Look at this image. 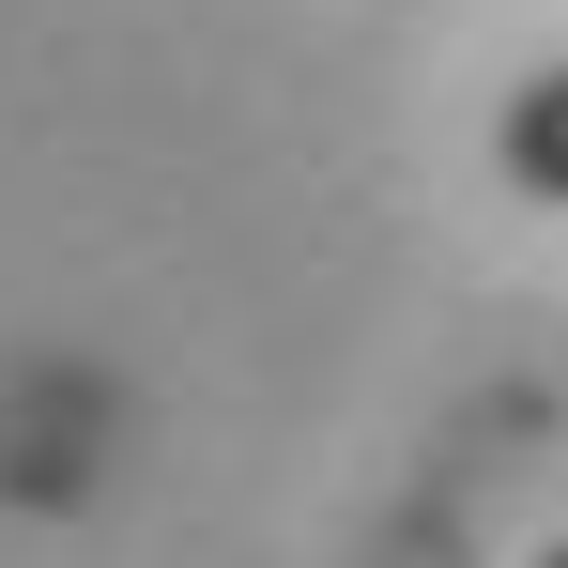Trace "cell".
<instances>
[{
  "label": "cell",
  "mask_w": 568,
  "mask_h": 568,
  "mask_svg": "<svg viewBox=\"0 0 568 568\" xmlns=\"http://www.w3.org/2000/svg\"><path fill=\"white\" fill-rule=\"evenodd\" d=\"M523 568H568V538H538V554H523Z\"/></svg>",
  "instance_id": "2"
},
{
  "label": "cell",
  "mask_w": 568,
  "mask_h": 568,
  "mask_svg": "<svg viewBox=\"0 0 568 568\" xmlns=\"http://www.w3.org/2000/svg\"><path fill=\"white\" fill-rule=\"evenodd\" d=\"M491 170L538 200V215H568V62H538L523 93L491 108Z\"/></svg>",
  "instance_id": "1"
}]
</instances>
